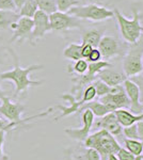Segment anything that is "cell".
<instances>
[{"mask_svg":"<svg viewBox=\"0 0 143 160\" xmlns=\"http://www.w3.org/2000/svg\"><path fill=\"white\" fill-rule=\"evenodd\" d=\"M9 52L11 53L13 61H14V68L11 71L3 72L0 74V80H10L15 84V95H19L22 93H27L29 87H38L43 83L42 80H31L30 74L32 72L40 71L44 68L42 64H32L27 68H22L19 65L18 57L12 48H9Z\"/></svg>","mask_w":143,"mask_h":160,"instance_id":"obj_1","label":"cell"},{"mask_svg":"<svg viewBox=\"0 0 143 160\" xmlns=\"http://www.w3.org/2000/svg\"><path fill=\"white\" fill-rule=\"evenodd\" d=\"M84 143V148H94L100 153L101 160H106L110 154H116L121 148L116 139L105 129H98L92 135H89Z\"/></svg>","mask_w":143,"mask_h":160,"instance_id":"obj_2","label":"cell"},{"mask_svg":"<svg viewBox=\"0 0 143 160\" xmlns=\"http://www.w3.org/2000/svg\"><path fill=\"white\" fill-rule=\"evenodd\" d=\"M114 17L118 20V25L120 28V32L126 43L132 44L137 42L142 35L141 28L142 25L140 22L142 14L135 8L132 9V18L128 19L119 11L118 9H114Z\"/></svg>","mask_w":143,"mask_h":160,"instance_id":"obj_3","label":"cell"},{"mask_svg":"<svg viewBox=\"0 0 143 160\" xmlns=\"http://www.w3.org/2000/svg\"><path fill=\"white\" fill-rule=\"evenodd\" d=\"M1 105H0V114L3 118H6L7 121L12 123H16L22 127V126L26 125V123L29 122L30 120H34V118H40L47 117L49 113H51L54 111V108H49L44 112H41L38 114L32 115L30 118H22V114L25 112L26 106L20 104V102H13L10 97L4 96L1 98Z\"/></svg>","mask_w":143,"mask_h":160,"instance_id":"obj_4","label":"cell"},{"mask_svg":"<svg viewBox=\"0 0 143 160\" xmlns=\"http://www.w3.org/2000/svg\"><path fill=\"white\" fill-rule=\"evenodd\" d=\"M143 58V35L140 37L137 42L129 44L125 56L123 58V72L127 78L141 74Z\"/></svg>","mask_w":143,"mask_h":160,"instance_id":"obj_5","label":"cell"},{"mask_svg":"<svg viewBox=\"0 0 143 160\" xmlns=\"http://www.w3.org/2000/svg\"><path fill=\"white\" fill-rule=\"evenodd\" d=\"M67 13L79 19H87L92 22H101L114 17V12L112 10L97 4H84V6L79 4L69 9Z\"/></svg>","mask_w":143,"mask_h":160,"instance_id":"obj_6","label":"cell"},{"mask_svg":"<svg viewBox=\"0 0 143 160\" xmlns=\"http://www.w3.org/2000/svg\"><path fill=\"white\" fill-rule=\"evenodd\" d=\"M49 22H50L51 31H56V32H66V31L80 28L81 26V19L69 15V13L59 11L49 15Z\"/></svg>","mask_w":143,"mask_h":160,"instance_id":"obj_7","label":"cell"},{"mask_svg":"<svg viewBox=\"0 0 143 160\" xmlns=\"http://www.w3.org/2000/svg\"><path fill=\"white\" fill-rule=\"evenodd\" d=\"M81 118H82L81 128H65L64 129V132L69 138L78 142H84L85 139L89 137L90 131L92 130V126L95 117L92 113V111L89 109H85L82 111Z\"/></svg>","mask_w":143,"mask_h":160,"instance_id":"obj_8","label":"cell"},{"mask_svg":"<svg viewBox=\"0 0 143 160\" xmlns=\"http://www.w3.org/2000/svg\"><path fill=\"white\" fill-rule=\"evenodd\" d=\"M33 19V29L31 32V37L28 42L30 45L35 46V42L40 38H43L47 32H50L51 27L49 22V15L46 14L45 12L38 10L34 16L32 17Z\"/></svg>","mask_w":143,"mask_h":160,"instance_id":"obj_9","label":"cell"},{"mask_svg":"<svg viewBox=\"0 0 143 160\" xmlns=\"http://www.w3.org/2000/svg\"><path fill=\"white\" fill-rule=\"evenodd\" d=\"M93 128H95V129L107 130L114 138L123 136V127L118 122L114 112H109L107 114L104 115V117H100V120H97L96 122L94 121L93 122L92 129Z\"/></svg>","mask_w":143,"mask_h":160,"instance_id":"obj_10","label":"cell"},{"mask_svg":"<svg viewBox=\"0 0 143 160\" xmlns=\"http://www.w3.org/2000/svg\"><path fill=\"white\" fill-rule=\"evenodd\" d=\"M97 49L100 50L101 58L104 60H109V59L119 56L122 52V46L116 38L105 35V37H101Z\"/></svg>","mask_w":143,"mask_h":160,"instance_id":"obj_11","label":"cell"},{"mask_svg":"<svg viewBox=\"0 0 143 160\" xmlns=\"http://www.w3.org/2000/svg\"><path fill=\"white\" fill-rule=\"evenodd\" d=\"M100 102L105 105L111 112L115 111L116 109H121V108L129 109V107H130V100L126 95L125 90L115 93V94L108 93V94L100 97Z\"/></svg>","mask_w":143,"mask_h":160,"instance_id":"obj_12","label":"cell"},{"mask_svg":"<svg viewBox=\"0 0 143 160\" xmlns=\"http://www.w3.org/2000/svg\"><path fill=\"white\" fill-rule=\"evenodd\" d=\"M33 29V19L29 17H19L16 22V27L13 30L12 37L10 38V43H23L25 40L29 41L31 32Z\"/></svg>","mask_w":143,"mask_h":160,"instance_id":"obj_13","label":"cell"},{"mask_svg":"<svg viewBox=\"0 0 143 160\" xmlns=\"http://www.w3.org/2000/svg\"><path fill=\"white\" fill-rule=\"evenodd\" d=\"M122 84H123V87H124L126 95L128 96L129 100H130L129 110H130L132 113H135V114H140V113H142L143 108L141 104V99H140V92H139V89H138L137 84L129 78H127Z\"/></svg>","mask_w":143,"mask_h":160,"instance_id":"obj_14","label":"cell"},{"mask_svg":"<svg viewBox=\"0 0 143 160\" xmlns=\"http://www.w3.org/2000/svg\"><path fill=\"white\" fill-rule=\"evenodd\" d=\"M60 98L65 100V102H69V106H62V105L57 106L56 108L61 111V114L54 118L56 122L59 120H61V118H65V117H69V115H71V114H74V113L79 112L80 107H81L84 104H85L82 99L77 100L76 98H75L74 95L71 94V93H64V94H62L61 96H60Z\"/></svg>","mask_w":143,"mask_h":160,"instance_id":"obj_15","label":"cell"},{"mask_svg":"<svg viewBox=\"0 0 143 160\" xmlns=\"http://www.w3.org/2000/svg\"><path fill=\"white\" fill-rule=\"evenodd\" d=\"M110 68L111 66L101 69L100 73L97 74V78L100 79L101 81H104L106 84H108L109 87L122 84L127 79L126 75L124 74V72H120Z\"/></svg>","mask_w":143,"mask_h":160,"instance_id":"obj_16","label":"cell"},{"mask_svg":"<svg viewBox=\"0 0 143 160\" xmlns=\"http://www.w3.org/2000/svg\"><path fill=\"white\" fill-rule=\"evenodd\" d=\"M113 112L115 114L116 120H118V122L122 127H127V126H130L132 124H136L139 121L143 120V112L140 113V114H135L130 110L125 109V108L116 109Z\"/></svg>","mask_w":143,"mask_h":160,"instance_id":"obj_17","label":"cell"},{"mask_svg":"<svg viewBox=\"0 0 143 160\" xmlns=\"http://www.w3.org/2000/svg\"><path fill=\"white\" fill-rule=\"evenodd\" d=\"M85 109L91 110L93 114H94V117H97V118L104 117L105 114L111 112V111L109 110L105 105L101 104L100 102H97V100H92V102H85V104H84L81 107H80L79 112H82V111L85 110Z\"/></svg>","mask_w":143,"mask_h":160,"instance_id":"obj_18","label":"cell"},{"mask_svg":"<svg viewBox=\"0 0 143 160\" xmlns=\"http://www.w3.org/2000/svg\"><path fill=\"white\" fill-rule=\"evenodd\" d=\"M19 14L13 11H2L0 10V29H10L11 26L19 19Z\"/></svg>","mask_w":143,"mask_h":160,"instance_id":"obj_19","label":"cell"},{"mask_svg":"<svg viewBox=\"0 0 143 160\" xmlns=\"http://www.w3.org/2000/svg\"><path fill=\"white\" fill-rule=\"evenodd\" d=\"M103 30L100 29H91L88 30L82 34V44H90L93 48H97L101 37H103Z\"/></svg>","mask_w":143,"mask_h":160,"instance_id":"obj_20","label":"cell"},{"mask_svg":"<svg viewBox=\"0 0 143 160\" xmlns=\"http://www.w3.org/2000/svg\"><path fill=\"white\" fill-rule=\"evenodd\" d=\"M63 57L72 61H77L81 58V44L71 43L63 50Z\"/></svg>","mask_w":143,"mask_h":160,"instance_id":"obj_21","label":"cell"},{"mask_svg":"<svg viewBox=\"0 0 143 160\" xmlns=\"http://www.w3.org/2000/svg\"><path fill=\"white\" fill-rule=\"evenodd\" d=\"M38 10V8L36 6V2L34 0H26L25 3L23 4V7L18 11V14H19L20 17H29V18H32Z\"/></svg>","mask_w":143,"mask_h":160,"instance_id":"obj_22","label":"cell"},{"mask_svg":"<svg viewBox=\"0 0 143 160\" xmlns=\"http://www.w3.org/2000/svg\"><path fill=\"white\" fill-rule=\"evenodd\" d=\"M124 145L125 148L129 153H131L134 156H140L143 153V145L140 140H135V139H124Z\"/></svg>","mask_w":143,"mask_h":160,"instance_id":"obj_23","label":"cell"},{"mask_svg":"<svg viewBox=\"0 0 143 160\" xmlns=\"http://www.w3.org/2000/svg\"><path fill=\"white\" fill-rule=\"evenodd\" d=\"M36 2L38 10L45 12L46 14L50 15L53 13L57 12V1L56 0H34Z\"/></svg>","mask_w":143,"mask_h":160,"instance_id":"obj_24","label":"cell"},{"mask_svg":"<svg viewBox=\"0 0 143 160\" xmlns=\"http://www.w3.org/2000/svg\"><path fill=\"white\" fill-rule=\"evenodd\" d=\"M111 66V63H109L107 60H100L96 62H89V66H88L87 73L92 75V76L97 77V74L100 73L101 69L109 68Z\"/></svg>","mask_w":143,"mask_h":160,"instance_id":"obj_25","label":"cell"},{"mask_svg":"<svg viewBox=\"0 0 143 160\" xmlns=\"http://www.w3.org/2000/svg\"><path fill=\"white\" fill-rule=\"evenodd\" d=\"M88 66H89V62L85 60V59H79V60L75 61V64L73 66L69 65L67 72L69 73H76L78 75H82L87 73Z\"/></svg>","mask_w":143,"mask_h":160,"instance_id":"obj_26","label":"cell"},{"mask_svg":"<svg viewBox=\"0 0 143 160\" xmlns=\"http://www.w3.org/2000/svg\"><path fill=\"white\" fill-rule=\"evenodd\" d=\"M79 154V156L75 157V158L73 156L72 157L77 160H101L100 153L97 151H95L94 148H85L84 151H81Z\"/></svg>","mask_w":143,"mask_h":160,"instance_id":"obj_27","label":"cell"},{"mask_svg":"<svg viewBox=\"0 0 143 160\" xmlns=\"http://www.w3.org/2000/svg\"><path fill=\"white\" fill-rule=\"evenodd\" d=\"M57 1V10L59 12L67 13L69 9L77 7L80 4V0H56Z\"/></svg>","mask_w":143,"mask_h":160,"instance_id":"obj_28","label":"cell"},{"mask_svg":"<svg viewBox=\"0 0 143 160\" xmlns=\"http://www.w3.org/2000/svg\"><path fill=\"white\" fill-rule=\"evenodd\" d=\"M92 84H93V87H94V89L96 91V96L97 97L104 96V95L108 94L109 91H110V87L98 78H96L94 81L92 82Z\"/></svg>","mask_w":143,"mask_h":160,"instance_id":"obj_29","label":"cell"},{"mask_svg":"<svg viewBox=\"0 0 143 160\" xmlns=\"http://www.w3.org/2000/svg\"><path fill=\"white\" fill-rule=\"evenodd\" d=\"M123 135L126 139H135V140H139V135H138V128L137 123L132 124L130 126L123 128Z\"/></svg>","mask_w":143,"mask_h":160,"instance_id":"obj_30","label":"cell"},{"mask_svg":"<svg viewBox=\"0 0 143 160\" xmlns=\"http://www.w3.org/2000/svg\"><path fill=\"white\" fill-rule=\"evenodd\" d=\"M17 127H20L18 124L9 122V121H7V120H2V118H0V130H3L4 132H9V131L16 129Z\"/></svg>","mask_w":143,"mask_h":160,"instance_id":"obj_31","label":"cell"},{"mask_svg":"<svg viewBox=\"0 0 143 160\" xmlns=\"http://www.w3.org/2000/svg\"><path fill=\"white\" fill-rule=\"evenodd\" d=\"M0 10H2V11L17 12V9L15 7L14 2H13V0H0Z\"/></svg>","mask_w":143,"mask_h":160,"instance_id":"obj_32","label":"cell"},{"mask_svg":"<svg viewBox=\"0 0 143 160\" xmlns=\"http://www.w3.org/2000/svg\"><path fill=\"white\" fill-rule=\"evenodd\" d=\"M129 79L132 80V81L137 84L138 89H139V92H140V99H141V102H142L143 100V74H139V75H136V76H132Z\"/></svg>","mask_w":143,"mask_h":160,"instance_id":"obj_33","label":"cell"},{"mask_svg":"<svg viewBox=\"0 0 143 160\" xmlns=\"http://www.w3.org/2000/svg\"><path fill=\"white\" fill-rule=\"evenodd\" d=\"M115 155L119 158V160H136V156H134L131 153H129L126 148H121Z\"/></svg>","mask_w":143,"mask_h":160,"instance_id":"obj_34","label":"cell"},{"mask_svg":"<svg viewBox=\"0 0 143 160\" xmlns=\"http://www.w3.org/2000/svg\"><path fill=\"white\" fill-rule=\"evenodd\" d=\"M6 132L3 130H0V160H9V157L3 153V143Z\"/></svg>","mask_w":143,"mask_h":160,"instance_id":"obj_35","label":"cell"},{"mask_svg":"<svg viewBox=\"0 0 143 160\" xmlns=\"http://www.w3.org/2000/svg\"><path fill=\"white\" fill-rule=\"evenodd\" d=\"M100 59H101V55H100V50H98L97 48H93L89 57H88L87 61L88 62H96V61H100Z\"/></svg>","mask_w":143,"mask_h":160,"instance_id":"obj_36","label":"cell"},{"mask_svg":"<svg viewBox=\"0 0 143 160\" xmlns=\"http://www.w3.org/2000/svg\"><path fill=\"white\" fill-rule=\"evenodd\" d=\"M93 47L90 45V44H82L81 43V58L82 59H85L87 60L88 57L91 53V51H92Z\"/></svg>","mask_w":143,"mask_h":160,"instance_id":"obj_37","label":"cell"},{"mask_svg":"<svg viewBox=\"0 0 143 160\" xmlns=\"http://www.w3.org/2000/svg\"><path fill=\"white\" fill-rule=\"evenodd\" d=\"M137 128H138V135H139V140L143 141V120L139 121L137 123Z\"/></svg>","mask_w":143,"mask_h":160,"instance_id":"obj_38","label":"cell"},{"mask_svg":"<svg viewBox=\"0 0 143 160\" xmlns=\"http://www.w3.org/2000/svg\"><path fill=\"white\" fill-rule=\"evenodd\" d=\"M25 1H26V0H13L15 7H16V9H17V12L19 11V9L23 7V4L25 3Z\"/></svg>","mask_w":143,"mask_h":160,"instance_id":"obj_39","label":"cell"},{"mask_svg":"<svg viewBox=\"0 0 143 160\" xmlns=\"http://www.w3.org/2000/svg\"><path fill=\"white\" fill-rule=\"evenodd\" d=\"M65 160H75L72 157V154H71V151H69V149H66L65 151Z\"/></svg>","mask_w":143,"mask_h":160,"instance_id":"obj_40","label":"cell"},{"mask_svg":"<svg viewBox=\"0 0 143 160\" xmlns=\"http://www.w3.org/2000/svg\"><path fill=\"white\" fill-rule=\"evenodd\" d=\"M106 160H119V158L116 157L115 154H110L109 156L107 157V159Z\"/></svg>","mask_w":143,"mask_h":160,"instance_id":"obj_41","label":"cell"},{"mask_svg":"<svg viewBox=\"0 0 143 160\" xmlns=\"http://www.w3.org/2000/svg\"><path fill=\"white\" fill-rule=\"evenodd\" d=\"M4 96H7V93H6V92H3L1 89H0V99H1L2 97H4Z\"/></svg>","mask_w":143,"mask_h":160,"instance_id":"obj_42","label":"cell"},{"mask_svg":"<svg viewBox=\"0 0 143 160\" xmlns=\"http://www.w3.org/2000/svg\"><path fill=\"white\" fill-rule=\"evenodd\" d=\"M80 1H81V2H82V3H84V2H87V1H88V0H80Z\"/></svg>","mask_w":143,"mask_h":160,"instance_id":"obj_43","label":"cell"},{"mask_svg":"<svg viewBox=\"0 0 143 160\" xmlns=\"http://www.w3.org/2000/svg\"><path fill=\"white\" fill-rule=\"evenodd\" d=\"M141 32H142V34H143V26H142V28H141Z\"/></svg>","mask_w":143,"mask_h":160,"instance_id":"obj_44","label":"cell"},{"mask_svg":"<svg viewBox=\"0 0 143 160\" xmlns=\"http://www.w3.org/2000/svg\"><path fill=\"white\" fill-rule=\"evenodd\" d=\"M141 104H142V108H143V100H142V102H141Z\"/></svg>","mask_w":143,"mask_h":160,"instance_id":"obj_45","label":"cell"},{"mask_svg":"<svg viewBox=\"0 0 143 160\" xmlns=\"http://www.w3.org/2000/svg\"><path fill=\"white\" fill-rule=\"evenodd\" d=\"M142 68H143V58H142Z\"/></svg>","mask_w":143,"mask_h":160,"instance_id":"obj_46","label":"cell"},{"mask_svg":"<svg viewBox=\"0 0 143 160\" xmlns=\"http://www.w3.org/2000/svg\"><path fill=\"white\" fill-rule=\"evenodd\" d=\"M142 145H143V141H142ZM142 155H143V153H142Z\"/></svg>","mask_w":143,"mask_h":160,"instance_id":"obj_47","label":"cell"}]
</instances>
